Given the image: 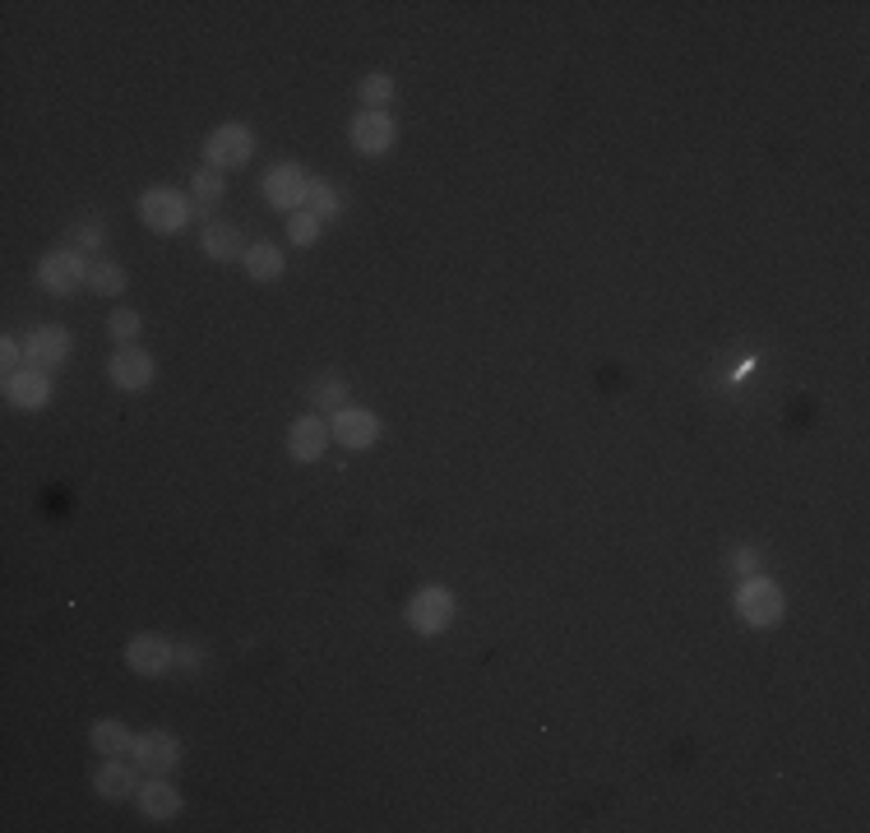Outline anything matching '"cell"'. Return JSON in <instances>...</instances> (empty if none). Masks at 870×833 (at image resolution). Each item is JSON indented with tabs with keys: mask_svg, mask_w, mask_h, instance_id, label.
<instances>
[{
	"mask_svg": "<svg viewBox=\"0 0 870 833\" xmlns=\"http://www.w3.org/2000/svg\"><path fill=\"white\" fill-rule=\"evenodd\" d=\"M190 204H186V195H176L172 186H153V190H144L139 195V219H144V227L149 232H158V237H172V232H181L190 223Z\"/></svg>",
	"mask_w": 870,
	"mask_h": 833,
	"instance_id": "obj_1",
	"label": "cell"
},
{
	"mask_svg": "<svg viewBox=\"0 0 870 833\" xmlns=\"http://www.w3.org/2000/svg\"><path fill=\"white\" fill-rule=\"evenodd\" d=\"M736 616L746 625H755V630L773 625L778 616H783V588H778L769 574H750L746 584H741V593H736Z\"/></svg>",
	"mask_w": 870,
	"mask_h": 833,
	"instance_id": "obj_2",
	"label": "cell"
},
{
	"mask_svg": "<svg viewBox=\"0 0 870 833\" xmlns=\"http://www.w3.org/2000/svg\"><path fill=\"white\" fill-rule=\"evenodd\" d=\"M449 621H455V593L449 588H422L408 602V625L417 630V635L435 639L449 630Z\"/></svg>",
	"mask_w": 870,
	"mask_h": 833,
	"instance_id": "obj_3",
	"label": "cell"
},
{
	"mask_svg": "<svg viewBox=\"0 0 870 833\" xmlns=\"http://www.w3.org/2000/svg\"><path fill=\"white\" fill-rule=\"evenodd\" d=\"M204 167H217V172H227V167H246L250 158H256V135L246 130V125H217V130L204 139Z\"/></svg>",
	"mask_w": 870,
	"mask_h": 833,
	"instance_id": "obj_4",
	"label": "cell"
},
{
	"mask_svg": "<svg viewBox=\"0 0 870 833\" xmlns=\"http://www.w3.org/2000/svg\"><path fill=\"white\" fill-rule=\"evenodd\" d=\"M88 269H94V264H88L79 250H51V256L38 264V283L47 287L51 297H70L75 287L88 283Z\"/></svg>",
	"mask_w": 870,
	"mask_h": 833,
	"instance_id": "obj_5",
	"label": "cell"
},
{
	"mask_svg": "<svg viewBox=\"0 0 870 833\" xmlns=\"http://www.w3.org/2000/svg\"><path fill=\"white\" fill-rule=\"evenodd\" d=\"M264 195L278 213H297V209H306V195H311V176H306L297 162H278V167H269V176H264Z\"/></svg>",
	"mask_w": 870,
	"mask_h": 833,
	"instance_id": "obj_6",
	"label": "cell"
},
{
	"mask_svg": "<svg viewBox=\"0 0 870 833\" xmlns=\"http://www.w3.org/2000/svg\"><path fill=\"white\" fill-rule=\"evenodd\" d=\"M130 759L139 764V773L167 778L181 764V746H176V736H167V732H144V736H135Z\"/></svg>",
	"mask_w": 870,
	"mask_h": 833,
	"instance_id": "obj_7",
	"label": "cell"
},
{
	"mask_svg": "<svg viewBox=\"0 0 870 833\" xmlns=\"http://www.w3.org/2000/svg\"><path fill=\"white\" fill-rule=\"evenodd\" d=\"M330 431L343 449H371L380 440V416L366 412V408H338Z\"/></svg>",
	"mask_w": 870,
	"mask_h": 833,
	"instance_id": "obj_8",
	"label": "cell"
},
{
	"mask_svg": "<svg viewBox=\"0 0 870 833\" xmlns=\"http://www.w3.org/2000/svg\"><path fill=\"white\" fill-rule=\"evenodd\" d=\"M334 445V431L324 426V416H297L293 431H287V455L297 463H315L324 459V449Z\"/></svg>",
	"mask_w": 870,
	"mask_h": 833,
	"instance_id": "obj_9",
	"label": "cell"
},
{
	"mask_svg": "<svg viewBox=\"0 0 870 833\" xmlns=\"http://www.w3.org/2000/svg\"><path fill=\"white\" fill-rule=\"evenodd\" d=\"M107 375H112V385L116 389H125V394H139V389H149L153 385V357L144 352V348H125L112 357V366H107Z\"/></svg>",
	"mask_w": 870,
	"mask_h": 833,
	"instance_id": "obj_10",
	"label": "cell"
},
{
	"mask_svg": "<svg viewBox=\"0 0 870 833\" xmlns=\"http://www.w3.org/2000/svg\"><path fill=\"white\" fill-rule=\"evenodd\" d=\"M125 662H130V672H139V676H162L176 662V648L162 635H135L125 644Z\"/></svg>",
	"mask_w": 870,
	"mask_h": 833,
	"instance_id": "obj_11",
	"label": "cell"
},
{
	"mask_svg": "<svg viewBox=\"0 0 870 833\" xmlns=\"http://www.w3.org/2000/svg\"><path fill=\"white\" fill-rule=\"evenodd\" d=\"M348 139H352L357 153L380 158V153H389V144H394V121L385 112H357Z\"/></svg>",
	"mask_w": 870,
	"mask_h": 833,
	"instance_id": "obj_12",
	"label": "cell"
},
{
	"mask_svg": "<svg viewBox=\"0 0 870 833\" xmlns=\"http://www.w3.org/2000/svg\"><path fill=\"white\" fill-rule=\"evenodd\" d=\"M24 352H28V366L51 371V366H61V361L70 357V334L61 330V324H42V330L28 334Z\"/></svg>",
	"mask_w": 870,
	"mask_h": 833,
	"instance_id": "obj_13",
	"label": "cell"
},
{
	"mask_svg": "<svg viewBox=\"0 0 870 833\" xmlns=\"http://www.w3.org/2000/svg\"><path fill=\"white\" fill-rule=\"evenodd\" d=\"M5 398H10L14 408H24V412L47 408V398H51V380H47V371L24 366V371L5 375Z\"/></svg>",
	"mask_w": 870,
	"mask_h": 833,
	"instance_id": "obj_14",
	"label": "cell"
},
{
	"mask_svg": "<svg viewBox=\"0 0 870 833\" xmlns=\"http://www.w3.org/2000/svg\"><path fill=\"white\" fill-rule=\"evenodd\" d=\"M94 787L107 796V801H125V796H139V764H125V759H102Z\"/></svg>",
	"mask_w": 870,
	"mask_h": 833,
	"instance_id": "obj_15",
	"label": "cell"
},
{
	"mask_svg": "<svg viewBox=\"0 0 870 833\" xmlns=\"http://www.w3.org/2000/svg\"><path fill=\"white\" fill-rule=\"evenodd\" d=\"M139 810L149 820H176L181 815V792L167 783V778H153V783L139 787Z\"/></svg>",
	"mask_w": 870,
	"mask_h": 833,
	"instance_id": "obj_16",
	"label": "cell"
},
{
	"mask_svg": "<svg viewBox=\"0 0 870 833\" xmlns=\"http://www.w3.org/2000/svg\"><path fill=\"white\" fill-rule=\"evenodd\" d=\"M88 741H94V750L102 755V759H121V755H130L135 750V732L125 728V722H94V732H88Z\"/></svg>",
	"mask_w": 870,
	"mask_h": 833,
	"instance_id": "obj_17",
	"label": "cell"
},
{
	"mask_svg": "<svg viewBox=\"0 0 870 833\" xmlns=\"http://www.w3.org/2000/svg\"><path fill=\"white\" fill-rule=\"evenodd\" d=\"M241 269L256 283H274L278 274H283V250L278 246H269V241H256L250 250H241Z\"/></svg>",
	"mask_w": 870,
	"mask_h": 833,
	"instance_id": "obj_18",
	"label": "cell"
},
{
	"mask_svg": "<svg viewBox=\"0 0 870 833\" xmlns=\"http://www.w3.org/2000/svg\"><path fill=\"white\" fill-rule=\"evenodd\" d=\"M199 246H204V256L217 260V264L241 260V237H237V227H232V223H209L204 237H199Z\"/></svg>",
	"mask_w": 870,
	"mask_h": 833,
	"instance_id": "obj_19",
	"label": "cell"
},
{
	"mask_svg": "<svg viewBox=\"0 0 870 833\" xmlns=\"http://www.w3.org/2000/svg\"><path fill=\"white\" fill-rule=\"evenodd\" d=\"M311 403H315L320 412H338V408H348V380H338V375H320L315 385H311Z\"/></svg>",
	"mask_w": 870,
	"mask_h": 833,
	"instance_id": "obj_20",
	"label": "cell"
},
{
	"mask_svg": "<svg viewBox=\"0 0 870 833\" xmlns=\"http://www.w3.org/2000/svg\"><path fill=\"white\" fill-rule=\"evenodd\" d=\"M88 287H94L98 297H121L125 293V269L112 264V260H98L94 269H88Z\"/></svg>",
	"mask_w": 870,
	"mask_h": 833,
	"instance_id": "obj_21",
	"label": "cell"
},
{
	"mask_svg": "<svg viewBox=\"0 0 870 833\" xmlns=\"http://www.w3.org/2000/svg\"><path fill=\"white\" fill-rule=\"evenodd\" d=\"M306 209H311L320 223H330V219H338L343 199H338V190L330 186V181H311V195H306Z\"/></svg>",
	"mask_w": 870,
	"mask_h": 833,
	"instance_id": "obj_22",
	"label": "cell"
},
{
	"mask_svg": "<svg viewBox=\"0 0 870 833\" xmlns=\"http://www.w3.org/2000/svg\"><path fill=\"white\" fill-rule=\"evenodd\" d=\"M320 232H324V223L315 219L311 209L287 213V241H293V246H315V241H320Z\"/></svg>",
	"mask_w": 870,
	"mask_h": 833,
	"instance_id": "obj_23",
	"label": "cell"
},
{
	"mask_svg": "<svg viewBox=\"0 0 870 833\" xmlns=\"http://www.w3.org/2000/svg\"><path fill=\"white\" fill-rule=\"evenodd\" d=\"M357 94H361V107H366V112H385L389 98H394V79L389 75H366L357 84Z\"/></svg>",
	"mask_w": 870,
	"mask_h": 833,
	"instance_id": "obj_24",
	"label": "cell"
},
{
	"mask_svg": "<svg viewBox=\"0 0 870 833\" xmlns=\"http://www.w3.org/2000/svg\"><path fill=\"white\" fill-rule=\"evenodd\" d=\"M190 186H195V195L204 199V204H213V199L223 195V172H217V167H199Z\"/></svg>",
	"mask_w": 870,
	"mask_h": 833,
	"instance_id": "obj_25",
	"label": "cell"
},
{
	"mask_svg": "<svg viewBox=\"0 0 870 833\" xmlns=\"http://www.w3.org/2000/svg\"><path fill=\"white\" fill-rule=\"evenodd\" d=\"M107 334H112L116 343L139 338V315H135V311H116L112 320H107Z\"/></svg>",
	"mask_w": 870,
	"mask_h": 833,
	"instance_id": "obj_26",
	"label": "cell"
},
{
	"mask_svg": "<svg viewBox=\"0 0 870 833\" xmlns=\"http://www.w3.org/2000/svg\"><path fill=\"white\" fill-rule=\"evenodd\" d=\"M102 241H107V227L102 223H79L75 227V250H79V256H88V250H102Z\"/></svg>",
	"mask_w": 870,
	"mask_h": 833,
	"instance_id": "obj_27",
	"label": "cell"
},
{
	"mask_svg": "<svg viewBox=\"0 0 870 833\" xmlns=\"http://www.w3.org/2000/svg\"><path fill=\"white\" fill-rule=\"evenodd\" d=\"M732 570H736L741 579L759 574V551H755V547H736V551H732Z\"/></svg>",
	"mask_w": 870,
	"mask_h": 833,
	"instance_id": "obj_28",
	"label": "cell"
},
{
	"mask_svg": "<svg viewBox=\"0 0 870 833\" xmlns=\"http://www.w3.org/2000/svg\"><path fill=\"white\" fill-rule=\"evenodd\" d=\"M20 357H24V343H20V338H5V343H0V366H5V375L24 371V366H20Z\"/></svg>",
	"mask_w": 870,
	"mask_h": 833,
	"instance_id": "obj_29",
	"label": "cell"
},
{
	"mask_svg": "<svg viewBox=\"0 0 870 833\" xmlns=\"http://www.w3.org/2000/svg\"><path fill=\"white\" fill-rule=\"evenodd\" d=\"M199 662H204V654H199L195 644H176V667L181 672H199Z\"/></svg>",
	"mask_w": 870,
	"mask_h": 833,
	"instance_id": "obj_30",
	"label": "cell"
}]
</instances>
